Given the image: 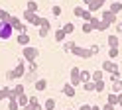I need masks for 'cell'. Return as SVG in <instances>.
<instances>
[{
	"mask_svg": "<svg viewBox=\"0 0 122 110\" xmlns=\"http://www.w3.org/2000/svg\"><path fill=\"white\" fill-rule=\"evenodd\" d=\"M91 18H93V12L85 8V10H83V14H81V20H83V22H89Z\"/></svg>",
	"mask_w": 122,
	"mask_h": 110,
	"instance_id": "836d02e7",
	"label": "cell"
},
{
	"mask_svg": "<svg viewBox=\"0 0 122 110\" xmlns=\"http://www.w3.org/2000/svg\"><path fill=\"white\" fill-rule=\"evenodd\" d=\"M61 45H63V51H65V53H71V49H73V45H75V41H63Z\"/></svg>",
	"mask_w": 122,
	"mask_h": 110,
	"instance_id": "8d00e7d4",
	"label": "cell"
},
{
	"mask_svg": "<svg viewBox=\"0 0 122 110\" xmlns=\"http://www.w3.org/2000/svg\"><path fill=\"white\" fill-rule=\"evenodd\" d=\"M108 10H110L112 14H120V12H122V2H112Z\"/></svg>",
	"mask_w": 122,
	"mask_h": 110,
	"instance_id": "7402d4cb",
	"label": "cell"
},
{
	"mask_svg": "<svg viewBox=\"0 0 122 110\" xmlns=\"http://www.w3.org/2000/svg\"><path fill=\"white\" fill-rule=\"evenodd\" d=\"M108 28H110V24H108V22H104V20H101V24L97 26V31H106Z\"/></svg>",
	"mask_w": 122,
	"mask_h": 110,
	"instance_id": "d590c367",
	"label": "cell"
},
{
	"mask_svg": "<svg viewBox=\"0 0 122 110\" xmlns=\"http://www.w3.org/2000/svg\"><path fill=\"white\" fill-rule=\"evenodd\" d=\"M116 98H118V106H122V92L116 94Z\"/></svg>",
	"mask_w": 122,
	"mask_h": 110,
	"instance_id": "7dc6e473",
	"label": "cell"
},
{
	"mask_svg": "<svg viewBox=\"0 0 122 110\" xmlns=\"http://www.w3.org/2000/svg\"><path fill=\"white\" fill-rule=\"evenodd\" d=\"M51 14H53V16H61V6H57V4H55V6L51 8Z\"/></svg>",
	"mask_w": 122,
	"mask_h": 110,
	"instance_id": "60d3db41",
	"label": "cell"
},
{
	"mask_svg": "<svg viewBox=\"0 0 122 110\" xmlns=\"http://www.w3.org/2000/svg\"><path fill=\"white\" fill-rule=\"evenodd\" d=\"M83 10H85V8H83V6H75V10H73V14L77 16V18H81V14H83Z\"/></svg>",
	"mask_w": 122,
	"mask_h": 110,
	"instance_id": "ab89813d",
	"label": "cell"
},
{
	"mask_svg": "<svg viewBox=\"0 0 122 110\" xmlns=\"http://www.w3.org/2000/svg\"><path fill=\"white\" fill-rule=\"evenodd\" d=\"M91 110H101V106H98V104H93V106H91Z\"/></svg>",
	"mask_w": 122,
	"mask_h": 110,
	"instance_id": "c3c4849f",
	"label": "cell"
},
{
	"mask_svg": "<svg viewBox=\"0 0 122 110\" xmlns=\"http://www.w3.org/2000/svg\"><path fill=\"white\" fill-rule=\"evenodd\" d=\"M20 94H24V85H16L14 89H10V96L8 98H18Z\"/></svg>",
	"mask_w": 122,
	"mask_h": 110,
	"instance_id": "7c38bea8",
	"label": "cell"
},
{
	"mask_svg": "<svg viewBox=\"0 0 122 110\" xmlns=\"http://www.w3.org/2000/svg\"><path fill=\"white\" fill-rule=\"evenodd\" d=\"M120 110H122V106H120Z\"/></svg>",
	"mask_w": 122,
	"mask_h": 110,
	"instance_id": "f5cc1de1",
	"label": "cell"
},
{
	"mask_svg": "<svg viewBox=\"0 0 122 110\" xmlns=\"http://www.w3.org/2000/svg\"><path fill=\"white\" fill-rule=\"evenodd\" d=\"M30 41H32V37H30L28 31H22V34L16 35V43L22 45V47H24V45H30Z\"/></svg>",
	"mask_w": 122,
	"mask_h": 110,
	"instance_id": "30bf717a",
	"label": "cell"
},
{
	"mask_svg": "<svg viewBox=\"0 0 122 110\" xmlns=\"http://www.w3.org/2000/svg\"><path fill=\"white\" fill-rule=\"evenodd\" d=\"M87 81H93V77H91V71H81V85L87 83Z\"/></svg>",
	"mask_w": 122,
	"mask_h": 110,
	"instance_id": "f1b7e54d",
	"label": "cell"
},
{
	"mask_svg": "<svg viewBox=\"0 0 122 110\" xmlns=\"http://www.w3.org/2000/svg\"><path fill=\"white\" fill-rule=\"evenodd\" d=\"M118 53H120V47H108V57L110 59H116Z\"/></svg>",
	"mask_w": 122,
	"mask_h": 110,
	"instance_id": "4dcf8cb0",
	"label": "cell"
},
{
	"mask_svg": "<svg viewBox=\"0 0 122 110\" xmlns=\"http://www.w3.org/2000/svg\"><path fill=\"white\" fill-rule=\"evenodd\" d=\"M79 110H91V104H81Z\"/></svg>",
	"mask_w": 122,
	"mask_h": 110,
	"instance_id": "bcb514c9",
	"label": "cell"
},
{
	"mask_svg": "<svg viewBox=\"0 0 122 110\" xmlns=\"http://www.w3.org/2000/svg\"><path fill=\"white\" fill-rule=\"evenodd\" d=\"M37 8H40V4H37L36 0H30L26 4V10H30V12H37Z\"/></svg>",
	"mask_w": 122,
	"mask_h": 110,
	"instance_id": "4316f807",
	"label": "cell"
},
{
	"mask_svg": "<svg viewBox=\"0 0 122 110\" xmlns=\"http://www.w3.org/2000/svg\"><path fill=\"white\" fill-rule=\"evenodd\" d=\"M101 20H104V22H108L110 26H114V24L118 22V14H112L110 10H102V16H101Z\"/></svg>",
	"mask_w": 122,
	"mask_h": 110,
	"instance_id": "ba28073f",
	"label": "cell"
},
{
	"mask_svg": "<svg viewBox=\"0 0 122 110\" xmlns=\"http://www.w3.org/2000/svg\"><path fill=\"white\" fill-rule=\"evenodd\" d=\"M16 100H18V104H20V106H26L28 102H30V96H28V94L24 92V94H20V96H18Z\"/></svg>",
	"mask_w": 122,
	"mask_h": 110,
	"instance_id": "83f0119b",
	"label": "cell"
},
{
	"mask_svg": "<svg viewBox=\"0 0 122 110\" xmlns=\"http://www.w3.org/2000/svg\"><path fill=\"white\" fill-rule=\"evenodd\" d=\"M114 28H116V34H122V22H120V20L114 24Z\"/></svg>",
	"mask_w": 122,
	"mask_h": 110,
	"instance_id": "7bdbcfd3",
	"label": "cell"
},
{
	"mask_svg": "<svg viewBox=\"0 0 122 110\" xmlns=\"http://www.w3.org/2000/svg\"><path fill=\"white\" fill-rule=\"evenodd\" d=\"M67 110H73V108H67Z\"/></svg>",
	"mask_w": 122,
	"mask_h": 110,
	"instance_id": "816d5d0a",
	"label": "cell"
},
{
	"mask_svg": "<svg viewBox=\"0 0 122 110\" xmlns=\"http://www.w3.org/2000/svg\"><path fill=\"white\" fill-rule=\"evenodd\" d=\"M0 20H10V14L6 10H2V8H0Z\"/></svg>",
	"mask_w": 122,
	"mask_h": 110,
	"instance_id": "b9f144b4",
	"label": "cell"
},
{
	"mask_svg": "<svg viewBox=\"0 0 122 110\" xmlns=\"http://www.w3.org/2000/svg\"><path fill=\"white\" fill-rule=\"evenodd\" d=\"M49 31H51V24H47V26H40V31H37V34H40V37H47Z\"/></svg>",
	"mask_w": 122,
	"mask_h": 110,
	"instance_id": "ffe728a7",
	"label": "cell"
},
{
	"mask_svg": "<svg viewBox=\"0 0 122 110\" xmlns=\"http://www.w3.org/2000/svg\"><path fill=\"white\" fill-rule=\"evenodd\" d=\"M104 73H116V71H120L118 69V63L114 61V59H106V61H102V67H101Z\"/></svg>",
	"mask_w": 122,
	"mask_h": 110,
	"instance_id": "52a82bcc",
	"label": "cell"
},
{
	"mask_svg": "<svg viewBox=\"0 0 122 110\" xmlns=\"http://www.w3.org/2000/svg\"><path fill=\"white\" fill-rule=\"evenodd\" d=\"M24 79H26L28 83H36L40 77H37V71H28V69H26V75H24Z\"/></svg>",
	"mask_w": 122,
	"mask_h": 110,
	"instance_id": "4fadbf2b",
	"label": "cell"
},
{
	"mask_svg": "<svg viewBox=\"0 0 122 110\" xmlns=\"http://www.w3.org/2000/svg\"><path fill=\"white\" fill-rule=\"evenodd\" d=\"M63 31H65L67 35H69V34H73V31H75V24H71V22H67L65 26H63Z\"/></svg>",
	"mask_w": 122,
	"mask_h": 110,
	"instance_id": "e575fe53",
	"label": "cell"
},
{
	"mask_svg": "<svg viewBox=\"0 0 122 110\" xmlns=\"http://www.w3.org/2000/svg\"><path fill=\"white\" fill-rule=\"evenodd\" d=\"M10 26L14 28V31H18V34H22V31H28V24L22 22L20 18H16V16H10Z\"/></svg>",
	"mask_w": 122,
	"mask_h": 110,
	"instance_id": "8992f818",
	"label": "cell"
},
{
	"mask_svg": "<svg viewBox=\"0 0 122 110\" xmlns=\"http://www.w3.org/2000/svg\"><path fill=\"white\" fill-rule=\"evenodd\" d=\"M71 53L75 55V57H79V59H91V57H95V53L91 51V47H81V45H77V43L73 45Z\"/></svg>",
	"mask_w": 122,
	"mask_h": 110,
	"instance_id": "3957f363",
	"label": "cell"
},
{
	"mask_svg": "<svg viewBox=\"0 0 122 110\" xmlns=\"http://www.w3.org/2000/svg\"><path fill=\"white\" fill-rule=\"evenodd\" d=\"M97 2L101 4V6H104V4H106V0H97Z\"/></svg>",
	"mask_w": 122,
	"mask_h": 110,
	"instance_id": "f907efd6",
	"label": "cell"
},
{
	"mask_svg": "<svg viewBox=\"0 0 122 110\" xmlns=\"http://www.w3.org/2000/svg\"><path fill=\"white\" fill-rule=\"evenodd\" d=\"M110 92H122V81H120V79H116V81H112L110 83Z\"/></svg>",
	"mask_w": 122,
	"mask_h": 110,
	"instance_id": "9a60e30c",
	"label": "cell"
},
{
	"mask_svg": "<svg viewBox=\"0 0 122 110\" xmlns=\"http://www.w3.org/2000/svg\"><path fill=\"white\" fill-rule=\"evenodd\" d=\"M106 102H108V104H112V106H116V104H118L116 92H110V94H108V98H106Z\"/></svg>",
	"mask_w": 122,
	"mask_h": 110,
	"instance_id": "d6a6232c",
	"label": "cell"
},
{
	"mask_svg": "<svg viewBox=\"0 0 122 110\" xmlns=\"http://www.w3.org/2000/svg\"><path fill=\"white\" fill-rule=\"evenodd\" d=\"M101 110H114V106H112V104H108V102H106L104 106H101Z\"/></svg>",
	"mask_w": 122,
	"mask_h": 110,
	"instance_id": "f6af8a7d",
	"label": "cell"
},
{
	"mask_svg": "<svg viewBox=\"0 0 122 110\" xmlns=\"http://www.w3.org/2000/svg\"><path fill=\"white\" fill-rule=\"evenodd\" d=\"M106 89V83H104V79H101V81H95V92H102Z\"/></svg>",
	"mask_w": 122,
	"mask_h": 110,
	"instance_id": "44dd1931",
	"label": "cell"
},
{
	"mask_svg": "<svg viewBox=\"0 0 122 110\" xmlns=\"http://www.w3.org/2000/svg\"><path fill=\"white\" fill-rule=\"evenodd\" d=\"M55 2H57V0H55Z\"/></svg>",
	"mask_w": 122,
	"mask_h": 110,
	"instance_id": "db71d44e",
	"label": "cell"
},
{
	"mask_svg": "<svg viewBox=\"0 0 122 110\" xmlns=\"http://www.w3.org/2000/svg\"><path fill=\"white\" fill-rule=\"evenodd\" d=\"M91 77H93V81H101V79H104V71H102V69H101V71H93Z\"/></svg>",
	"mask_w": 122,
	"mask_h": 110,
	"instance_id": "1f68e13d",
	"label": "cell"
},
{
	"mask_svg": "<svg viewBox=\"0 0 122 110\" xmlns=\"http://www.w3.org/2000/svg\"><path fill=\"white\" fill-rule=\"evenodd\" d=\"M22 57H24L26 61H36L37 57H40V49L34 45H24L22 47Z\"/></svg>",
	"mask_w": 122,
	"mask_h": 110,
	"instance_id": "277c9868",
	"label": "cell"
},
{
	"mask_svg": "<svg viewBox=\"0 0 122 110\" xmlns=\"http://www.w3.org/2000/svg\"><path fill=\"white\" fill-rule=\"evenodd\" d=\"M61 90H63V94H65L67 98H73L75 94H77V86H73L71 83H67V85H63V89H61Z\"/></svg>",
	"mask_w": 122,
	"mask_h": 110,
	"instance_id": "8fae6325",
	"label": "cell"
},
{
	"mask_svg": "<svg viewBox=\"0 0 122 110\" xmlns=\"http://www.w3.org/2000/svg\"><path fill=\"white\" fill-rule=\"evenodd\" d=\"M65 39H67V34L63 31V28H59V30L55 31V41H57V43H63Z\"/></svg>",
	"mask_w": 122,
	"mask_h": 110,
	"instance_id": "ac0fdd59",
	"label": "cell"
},
{
	"mask_svg": "<svg viewBox=\"0 0 122 110\" xmlns=\"http://www.w3.org/2000/svg\"><path fill=\"white\" fill-rule=\"evenodd\" d=\"M14 35V28L10 26L8 20H0V39L2 41H8V39Z\"/></svg>",
	"mask_w": 122,
	"mask_h": 110,
	"instance_id": "7a4b0ae2",
	"label": "cell"
},
{
	"mask_svg": "<svg viewBox=\"0 0 122 110\" xmlns=\"http://www.w3.org/2000/svg\"><path fill=\"white\" fill-rule=\"evenodd\" d=\"M22 110H32V106H30V104H26V106H22Z\"/></svg>",
	"mask_w": 122,
	"mask_h": 110,
	"instance_id": "681fc988",
	"label": "cell"
},
{
	"mask_svg": "<svg viewBox=\"0 0 122 110\" xmlns=\"http://www.w3.org/2000/svg\"><path fill=\"white\" fill-rule=\"evenodd\" d=\"M55 106H57L55 98H47V100L43 102V110H55Z\"/></svg>",
	"mask_w": 122,
	"mask_h": 110,
	"instance_id": "d6986e66",
	"label": "cell"
},
{
	"mask_svg": "<svg viewBox=\"0 0 122 110\" xmlns=\"http://www.w3.org/2000/svg\"><path fill=\"white\" fill-rule=\"evenodd\" d=\"M24 75H26V65H24V57H20L16 61V67L6 73V79L8 81H16V79H22Z\"/></svg>",
	"mask_w": 122,
	"mask_h": 110,
	"instance_id": "6da1fadb",
	"label": "cell"
},
{
	"mask_svg": "<svg viewBox=\"0 0 122 110\" xmlns=\"http://www.w3.org/2000/svg\"><path fill=\"white\" fill-rule=\"evenodd\" d=\"M89 22H91V24H93V28H95V30H97V26H98V24H101V18H97V16H95V14H93V18H91V20H89Z\"/></svg>",
	"mask_w": 122,
	"mask_h": 110,
	"instance_id": "74e56055",
	"label": "cell"
},
{
	"mask_svg": "<svg viewBox=\"0 0 122 110\" xmlns=\"http://www.w3.org/2000/svg\"><path fill=\"white\" fill-rule=\"evenodd\" d=\"M108 47H120V39H118V35L116 34H112V35H108Z\"/></svg>",
	"mask_w": 122,
	"mask_h": 110,
	"instance_id": "2e32d148",
	"label": "cell"
},
{
	"mask_svg": "<svg viewBox=\"0 0 122 110\" xmlns=\"http://www.w3.org/2000/svg\"><path fill=\"white\" fill-rule=\"evenodd\" d=\"M28 71H37V63L36 61H28V67H26Z\"/></svg>",
	"mask_w": 122,
	"mask_h": 110,
	"instance_id": "f35d334b",
	"label": "cell"
},
{
	"mask_svg": "<svg viewBox=\"0 0 122 110\" xmlns=\"http://www.w3.org/2000/svg\"><path fill=\"white\" fill-rule=\"evenodd\" d=\"M91 51H93V53L97 55L98 51H101V45H97V43H95V45H91Z\"/></svg>",
	"mask_w": 122,
	"mask_h": 110,
	"instance_id": "ee69618b",
	"label": "cell"
},
{
	"mask_svg": "<svg viewBox=\"0 0 122 110\" xmlns=\"http://www.w3.org/2000/svg\"><path fill=\"white\" fill-rule=\"evenodd\" d=\"M8 110H20V104L16 98H8Z\"/></svg>",
	"mask_w": 122,
	"mask_h": 110,
	"instance_id": "f546056e",
	"label": "cell"
},
{
	"mask_svg": "<svg viewBox=\"0 0 122 110\" xmlns=\"http://www.w3.org/2000/svg\"><path fill=\"white\" fill-rule=\"evenodd\" d=\"M101 8H102V6L98 4L97 0H93V2H89V4H87V10H91V12H93V14H95L97 10H101Z\"/></svg>",
	"mask_w": 122,
	"mask_h": 110,
	"instance_id": "603a6c76",
	"label": "cell"
},
{
	"mask_svg": "<svg viewBox=\"0 0 122 110\" xmlns=\"http://www.w3.org/2000/svg\"><path fill=\"white\" fill-rule=\"evenodd\" d=\"M81 30H83V34H91V31H95V28H93V24H91V22H83Z\"/></svg>",
	"mask_w": 122,
	"mask_h": 110,
	"instance_id": "484cf974",
	"label": "cell"
},
{
	"mask_svg": "<svg viewBox=\"0 0 122 110\" xmlns=\"http://www.w3.org/2000/svg\"><path fill=\"white\" fill-rule=\"evenodd\" d=\"M81 86H83V90H87V92H95V81H87Z\"/></svg>",
	"mask_w": 122,
	"mask_h": 110,
	"instance_id": "cb8c5ba5",
	"label": "cell"
},
{
	"mask_svg": "<svg viewBox=\"0 0 122 110\" xmlns=\"http://www.w3.org/2000/svg\"><path fill=\"white\" fill-rule=\"evenodd\" d=\"M30 106H32V110H43V104H40V100H37V96H30Z\"/></svg>",
	"mask_w": 122,
	"mask_h": 110,
	"instance_id": "5bb4252c",
	"label": "cell"
},
{
	"mask_svg": "<svg viewBox=\"0 0 122 110\" xmlns=\"http://www.w3.org/2000/svg\"><path fill=\"white\" fill-rule=\"evenodd\" d=\"M24 22L28 24V26H36V28H40L41 16H37V12H30V10H26V12H24Z\"/></svg>",
	"mask_w": 122,
	"mask_h": 110,
	"instance_id": "5b68a950",
	"label": "cell"
},
{
	"mask_svg": "<svg viewBox=\"0 0 122 110\" xmlns=\"http://www.w3.org/2000/svg\"><path fill=\"white\" fill-rule=\"evenodd\" d=\"M34 89L36 90H45L47 89V81H45V79H37V81L34 83Z\"/></svg>",
	"mask_w": 122,
	"mask_h": 110,
	"instance_id": "e0dca14e",
	"label": "cell"
},
{
	"mask_svg": "<svg viewBox=\"0 0 122 110\" xmlns=\"http://www.w3.org/2000/svg\"><path fill=\"white\" fill-rule=\"evenodd\" d=\"M73 86H81V71L79 67H73L71 69V81H69Z\"/></svg>",
	"mask_w": 122,
	"mask_h": 110,
	"instance_id": "9c48e42d",
	"label": "cell"
},
{
	"mask_svg": "<svg viewBox=\"0 0 122 110\" xmlns=\"http://www.w3.org/2000/svg\"><path fill=\"white\" fill-rule=\"evenodd\" d=\"M10 96V86H2L0 89V100H8Z\"/></svg>",
	"mask_w": 122,
	"mask_h": 110,
	"instance_id": "d4e9b609",
	"label": "cell"
}]
</instances>
